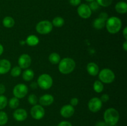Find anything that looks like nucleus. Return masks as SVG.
<instances>
[{
    "label": "nucleus",
    "instance_id": "ddd939ff",
    "mask_svg": "<svg viewBox=\"0 0 127 126\" xmlns=\"http://www.w3.org/2000/svg\"><path fill=\"white\" fill-rule=\"evenodd\" d=\"M13 117L16 121L22 122L25 121L27 117V112L26 109L22 108L17 109L13 113Z\"/></svg>",
    "mask_w": 127,
    "mask_h": 126
},
{
    "label": "nucleus",
    "instance_id": "2f4dec72",
    "mask_svg": "<svg viewBox=\"0 0 127 126\" xmlns=\"http://www.w3.org/2000/svg\"><path fill=\"white\" fill-rule=\"evenodd\" d=\"M69 2L71 6H78L81 2V0H69Z\"/></svg>",
    "mask_w": 127,
    "mask_h": 126
},
{
    "label": "nucleus",
    "instance_id": "72a5a7b5",
    "mask_svg": "<svg viewBox=\"0 0 127 126\" xmlns=\"http://www.w3.org/2000/svg\"><path fill=\"white\" fill-rule=\"evenodd\" d=\"M79 103V100L77 98H73L70 101V105L73 106H77Z\"/></svg>",
    "mask_w": 127,
    "mask_h": 126
},
{
    "label": "nucleus",
    "instance_id": "f257e3e1",
    "mask_svg": "<svg viewBox=\"0 0 127 126\" xmlns=\"http://www.w3.org/2000/svg\"><path fill=\"white\" fill-rule=\"evenodd\" d=\"M75 61L70 58H64L58 63V70L63 74H69L74 70Z\"/></svg>",
    "mask_w": 127,
    "mask_h": 126
},
{
    "label": "nucleus",
    "instance_id": "f704fd0d",
    "mask_svg": "<svg viewBox=\"0 0 127 126\" xmlns=\"http://www.w3.org/2000/svg\"><path fill=\"white\" fill-rule=\"evenodd\" d=\"M58 126H73L68 121H62L58 124Z\"/></svg>",
    "mask_w": 127,
    "mask_h": 126
},
{
    "label": "nucleus",
    "instance_id": "9d476101",
    "mask_svg": "<svg viewBox=\"0 0 127 126\" xmlns=\"http://www.w3.org/2000/svg\"><path fill=\"white\" fill-rule=\"evenodd\" d=\"M78 15L83 19H88L92 14V11L89 7V5L86 4H79L77 9Z\"/></svg>",
    "mask_w": 127,
    "mask_h": 126
},
{
    "label": "nucleus",
    "instance_id": "2eb2a0df",
    "mask_svg": "<svg viewBox=\"0 0 127 126\" xmlns=\"http://www.w3.org/2000/svg\"><path fill=\"white\" fill-rule=\"evenodd\" d=\"M11 67V64L7 59H1L0 60V74H6L10 70Z\"/></svg>",
    "mask_w": 127,
    "mask_h": 126
},
{
    "label": "nucleus",
    "instance_id": "58836bf2",
    "mask_svg": "<svg viewBox=\"0 0 127 126\" xmlns=\"http://www.w3.org/2000/svg\"><path fill=\"white\" fill-rule=\"evenodd\" d=\"M123 35L125 40H127V27H125L123 30Z\"/></svg>",
    "mask_w": 127,
    "mask_h": 126
},
{
    "label": "nucleus",
    "instance_id": "a19ab883",
    "mask_svg": "<svg viewBox=\"0 0 127 126\" xmlns=\"http://www.w3.org/2000/svg\"><path fill=\"white\" fill-rule=\"evenodd\" d=\"M123 48H124V50L125 51H127V40H125V42H124V43H123Z\"/></svg>",
    "mask_w": 127,
    "mask_h": 126
},
{
    "label": "nucleus",
    "instance_id": "c85d7f7f",
    "mask_svg": "<svg viewBox=\"0 0 127 126\" xmlns=\"http://www.w3.org/2000/svg\"><path fill=\"white\" fill-rule=\"evenodd\" d=\"M28 102L31 104V105H37V103H38V98H37V96H36L34 94H31L29 96H28Z\"/></svg>",
    "mask_w": 127,
    "mask_h": 126
},
{
    "label": "nucleus",
    "instance_id": "4468645a",
    "mask_svg": "<svg viewBox=\"0 0 127 126\" xmlns=\"http://www.w3.org/2000/svg\"><path fill=\"white\" fill-rule=\"evenodd\" d=\"M38 101L41 106H50L54 102V97L50 94H45L40 97Z\"/></svg>",
    "mask_w": 127,
    "mask_h": 126
},
{
    "label": "nucleus",
    "instance_id": "dca6fc26",
    "mask_svg": "<svg viewBox=\"0 0 127 126\" xmlns=\"http://www.w3.org/2000/svg\"><path fill=\"white\" fill-rule=\"evenodd\" d=\"M87 71L89 75L92 76H95L99 74V68L97 64L94 63H89L87 65Z\"/></svg>",
    "mask_w": 127,
    "mask_h": 126
},
{
    "label": "nucleus",
    "instance_id": "4be33fe9",
    "mask_svg": "<svg viewBox=\"0 0 127 126\" xmlns=\"http://www.w3.org/2000/svg\"><path fill=\"white\" fill-rule=\"evenodd\" d=\"M48 60L52 64H57L61 60L60 56L57 53H52L48 57Z\"/></svg>",
    "mask_w": 127,
    "mask_h": 126
},
{
    "label": "nucleus",
    "instance_id": "6ab92c4d",
    "mask_svg": "<svg viewBox=\"0 0 127 126\" xmlns=\"http://www.w3.org/2000/svg\"><path fill=\"white\" fill-rule=\"evenodd\" d=\"M105 22L106 21L103 19H102L101 17H98L96 18L93 22V27L97 30H100L102 28H104L105 26Z\"/></svg>",
    "mask_w": 127,
    "mask_h": 126
},
{
    "label": "nucleus",
    "instance_id": "412c9836",
    "mask_svg": "<svg viewBox=\"0 0 127 126\" xmlns=\"http://www.w3.org/2000/svg\"><path fill=\"white\" fill-rule=\"evenodd\" d=\"M15 24V21L12 17L7 16L2 20V25L6 28H11Z\"/></svg>",
    "mask_w": 127,
    "mask_h": 126
},
{
    "label": "nucleus",
    "instance_id": "79ce46f5",
    "mask_svg": "<svg viewBox=\"0 0 127 126\" xmlns=\"http://www.w3.org/2000/svg\"><path fill=\"white\" fill-rule=\"evenodd\" d=\"M4 51V48H3V46L1 44H0V56L2 55V53Z\"/></svg>",
    "mask_w": 127,
    "mask_h": 126
},
{
    "label": "nucleus",
    "instance_id": "e433bc0d",
    "mask_svg": "<svg viewBox=\"0 0 127 126\" xmlns=\"http://www.w3.org/2000/svg\"><path fill=\"white\" fill-rule=\"evenodd\" d=\"M99 17H101V18L107 21L108 19V14L107 13H105V12H102V13L100 14Z\"/></svg>",
    "mask_w": 127,
    "mask_h": 126
},
{
    "label": "nucleus",
    "instance_id": "5701e85b",
    "mask_svg": "<svg viewBox=\"0 0 127 126\" xmlns=\"http://www.w3.org/2000/svg\"><path fill=\"white\" fill-rule=\"evenodd\" d=\"M52 23L55 27H61L64 25V20L62 17H56L53 19Z\"/></svg>",
    "mask_w": 127,
    "mask_h": 126
},
{
    "label": "nucleus",
    "instance_id": "f3484780",
    "mask_svg": "<svg viewBox=\"0 0 127 126\" xmlns=\"http://www.w3.org/2000/svg\"><path fill=\"white\" fill-rule=\"evenodd\" d=\"M115 11L119 14H125L127 12V4L124 1H120L115 4Z\"/></svg>",
    "mask_w": 127,
    "mask_h": 126
},
{
    "label": "nucleus",
    "instance_id": "6e6552de",
    "mask_svg": "<svg viewBox=\"0 0 127 126\" xmlns=\"http://www.w3.org/2000/svg\"><path fill=\"white\" fill-rule=\"evenodd\" d=\"M45 114L44 108L40 105H35L31 109V114L34 119L40 120L43 118Z\"/></svg>",
    "mask_w": 127,
    "mask_h": 126
},
{
    "label": "nucleus",
    "instance_id": "37998d69",
    "mask_svg": "<svg viewBox=\"0 0 127 126\" xmlns=\"http://www.w3.org/2000/svg\"><path fill=\"white\" fill-rule=\"evenodd\" d=\"M85 1H86L87 2H92V1H94V0H85Z\"/></svg>",
    "mask_w": 127,
    "mask_h": 126
},
{
    "label": "nucleus",
    "instance_id": "9b49d317",
    "mask_svg": "<svg viewBox=\"0 0 127 126\" xmlns=\"http://www.w3.org/2000/svg\"><path fill=\"white\" fill-rule=\"evenodd\" d=\"M32 63L31 56L27 54H22L18 59L19 66L23 69H28Z\"/></svg>",
    "mask_w": 127,
    "mask_h": 126
},
{
    "label": "nucleus",
    "instance_id": "b1692460",
    "mask_svg": "<svg viewBox=\"0 0 127 126\" xmlns=\"http://www.w3.org/2000/svg\"><path fill=\"white\" fill-rule=\"evenodd\" d=\"M93 88L96 93H101L104 90V85L100 80H95L93 84Z\"/></svg>",
    "mask_w": 127,
    "mask_h": 126
},
{
    "label": "nucleus",
    "instance_id": "cd10ccee",
    "mask_svg": "<svg viewBox=\"0 0 127 126\" xmlns=\"http://www.w3.org/2000/svg\"><path fill=\"white\" fill-rule=\"evenodd\" d=\"M7 105V99L6 96L3 95H0V110L3 109Z\"/></svg>",
    "mask_w": 127,
    "mask_h": 126
},
{
    "label": "nucleus",
    "instance_id": "c756f323",
    "mask_svg": "<svg viewBox=\"0 0 127 126\" xmlns=\"http://www.w3.org/2000/svg\"><path fill=\"white\" fill-rule=\"evenodd\" d=\"M96 1L99 6L102 7H108L112 3V0H96Z\"/></svg>",
    "mask_w": 127,
    "mask_h": 126
},
{
    "label": "nucleus",
    "instance_id": "aec40b11",
    "mask_svg": "<svg viewBox=\"0 0 127 126\" xmlns=\"http://www.w3.org/2000/svg\"><path fill=\"white\" fill-rule=\"evenodd\" d=\"M34 77V72L30 69H26L22 73V79L25 81H31Z\"/></svg>",
    "mask_w": 127,
    "mask_h": 126
},
{
    "label": "nucleus",
    "instance_id": "39448f33",
    "mask_svg": "<svg viewBox=\"0 0 127 126\" xmlns=\"http://www.w3.org/2000/svg\"><path fill=\"white\" fill-rule=\"evenodd\" d=\"M37 84L43 90H48L52 87L53 85V79L52 77L47 74H43L38 77L37 79Z\"/></svg>",
    "mask_w": 127,
    "mask_h": 126
},
{
    "label": "nucleus",
    "instance_id": "f8f14e48",
    "mask_svg": "<svg viewBox=\"0 0 127 126\" xmlns=\"http://www.w3.org/2000/svg\"><path fill=\"white\" fill-rule=\"evenodd\" d=\"M74 107L71 105H66L63 106L60 109V114L64 118H69L74 113Z\"/></svg>",
    "mask_w": 127,
    "mask_h": 126
},
{
    "label": "nucleus",
    "instance_id": "4c0bfd02",
    "mask_svg": "<svg viewBox=\"0 0 127 126\" xmlns=\"http://www.w3.org/2000/svg\"><path fill=\"white\" fill-rule=\"evenodd\" d=\"M95 126H109L104 121H99L95 124Z\"/></svg>",
    "mask_w": 127,
    "mask_h": 126
},
{
    "label": "nucleus",
    "instance_id": "f03ea898",
    "mask_svg": "<svg viewBox=\"0 0 127 126\" xmlns=\"http://www.w3.org/2000/svg\"><path fill=\"white\" fill-rule=\"evenodd\" d=\"M120 115L115 109L110 107L105 110L104 114V122L109 126H114L119 122Z\"/></svg>",
    "mask_w": 127,
    "mask_h": 126
},
{
    "label": "nucleus",
    "instance_id": "473e14b6",
    "mask_svg": "<svg viewBox=\"0 0 127 126\" xmlns=\"http://www.w3.org/2000/svg\"><path fill=\"white\" fill-rule=\"evenodd\" d=\"M109 98H109V95H107V94H103L101 96V97H100V100H101V101L102 103H106L109 101Z\"/></svg>",
    "mask_w": 127,
    "mask_h": 126
},
{
    "label": "nucleus",
    "instance_id": "7ed1b4c3",
    "mask_svg": "<svg viewBox=\"0 0 127 126\" xmlns=\"http://www.w3.org/2000/svg\"><path fill=\"white\" fill-rule=\"evenodd\" d=\"M122 21L119 17L113 16L107 19L105 22V27L108 32L111 34H115L120 30L122 28Z\"/></svg>",
    "mask_w": 127,
    "mask_h": 126
},
{
    "label": "nucleus",
    "instance_id": "393cba45",
    "mask_svg": "<svg viewBox=\"0 0 127 126\" xmlns=\"http://www.w3.org/2000/svg\"><path fill=\"white\" fill-rule=\"evenodd\" d=\"M9 106L11 109H17L19 106V100L17 98L13 97L11 98L9 101Z\"/></svg>",
    "mask_w": 127,
    "mask_h": 126
},
{
    "label": "nucleus",
    "instance_id": "bb28decb",
    "mask_svg": "<svg viewBox=\"0 0 127 126\" xmlns=\"http://www.w3.org/2000/svg\"><path fill=\"white\" fill-rule=\"evenodd\" d=\"M22 72V69L19 66H15L11 69V75L14 77H16L21 75Z\"/></svg>",
    "mask_w": 127,
    "mask_h": 126
},
{
    "label": "nucleus",
    "instance_id": "a211bd4d",
    "mask_svg": "<svg viewBox=\"0 0 127 126\" xmlns=\"http://www.w3.org/2000/svg\"><path fill=\"white\" fill-rule=\"evenodd\" d=\"M38 43H39V39L37 36L34 35H31L26 38V43H27V44L30 46H35L37 45Z\"/></svg>",
    "mask_w": 127,
    "mask_h": 126
},
{
    "label": "nucleus",
    "instance_id": "20e7f679",
    "mask_svg": "<svg viewBox=\"0 0 127 126\" xmlns=\"http://www.w3.org/2000/svg\"><path fill=\"white\" fill-rule=\"evenodd\" d=\"M99 78L101 82L109 84L114 81L115 75L111 69L105 68L100 70V72L99 73Z\"/></svg>",
    "mask_w": 127,
    "mask_h": 126
},
{
    "label": "nucleus",
    "instance_id": "a878e982",
    "mask_svg": "<svg viewBox=\"0 0 127 126\" xmlns=\"http://www.w3.org/2000/svg\"><path fill=\"white\" fill-rule=\"evenodd\" d=\"M8 121L7 114L4 111H0V126H2L6 124Z\"/></svg>",
    "mask_w": 127,
    "mask_h": 126
},
{
    "label": "nucleus",
    "instance_id": "7c9ffc66",
    "mask_svg": "<svg viewBox=\"0 0 127 126\" xmlns=\"http://www.w3.org/2000/svg\"><path fill=\"white\" fill-rule=\"evenodd\" d=\"M89 7L91 9V11H97V9H99V7H100V6L99 5V4L97 2V1H92V2H90L89 5Z\"/></svg>",
    "mask_w": 127,
    "mask_h": 126
},
{
    "label": "nucleus",
    "instance_id": "1a4fd4ad",
    "mask_svg": "<svg viewBox=\"0 0 127 126\" xmlns=\"http://www.w3.org/2000/svg\"><path fill=\"white\" fill-rule=\"evenodd\" d=\"M102 106V102L100 98L94 97L89 100L88 103V108L91 112H97L100 111Z\"/></svg>",
    "mask_w": 127,
    "mask_h": 126
},
{
    "label": "nucleus",
    "instance_id": "c9c22d12",
    "mask_svg": "<svg viewBox=\"0 0 127 126\" xmlns=\"http://www.w3.org/2000/svg\"><path fill=\"white\" fill-rule=\"evenodd\" d=\"M6 91V87L4 85L2 84H0V95H3Z\"/></svg>",
    "mask_w": 127,
    "mask_h": 126
},
{
    "label": "nucleus",
    "instance_id": "423d86ee",
    "mask_svg": "<svg viewBox=\"0 0 127 126\" xmlns=\"http://www.w3.org/2000/svg\"><path fill=\"white\" fill-rule=\"evenodd\" d=\"M36 31L41 35H47L53 30V25L48 21H42L38 22L35 27Z\"/></svg>",
    "mask_w": 127,
    "mask_h": 126
},
{
    "label": "nucleus",
    "instance_id": "0eeeda50",
    "mask_svg": "<svg viewBox=\"0 0 127 126\" xmlns=\"http://www.w3.org/2000/svg\"><path fill=\"white\" fill-rule=\"evenodd\" d=\"M12 93L14 97L17 98L18 99L23 98L28 93V88L25 84H19L14 87Z\"/></svg>",
    "mask_w": 127,
    "mask_h": 126
},
{
    "label": "nucleus",
    "instance_id": "ea45409f",
    "mask_svg": "<svg viewBox=\"0 0 127 126\" xmlns=\"http://www.w3.org/2000/svg\"><path fill=\"white\" fill-rule=\"evenodd\" d=\"M37 86H38V84H37V82H32V84H31V87L32 88V89H36Z\"/></svg>",
    "mask_w": 127,
    "mask_h": 126
}]
</instances>
